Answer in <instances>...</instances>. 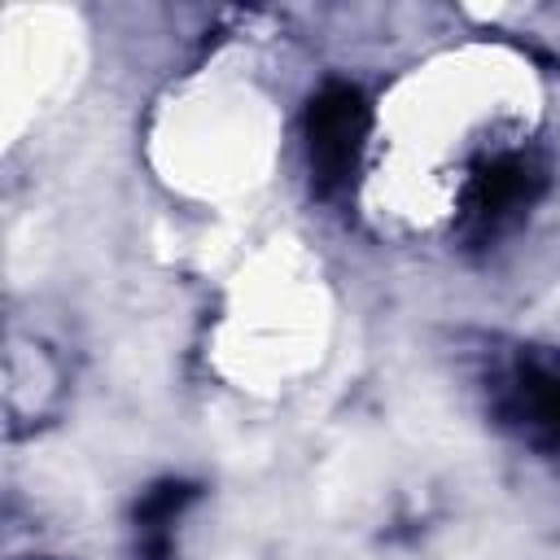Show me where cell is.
<instances>
[{"label":"cell","instance_id":"7a4b0ae2","mask_svg":"<svg viewBox=\"0 0 560 560\" xmlns=\"http://www.w3.org/2000/svg\"><path fill=\"white\" fill-rule=\"evenodd\" d=\"M328 324L332 306L315 262L293 241H276L232 280L210 354L236 389L280 394L319 368Z\"/></svg>","mask_w":560,"mask_h":560},{"label":"cell","instance_id":"6da1fadb","mask_svg":"<svg viewBox=\"0 0 560 560\" xmlns=\"http://www.w3.org/2000/svg\"><path fill=\"white\" fill-rule=\"evenodd\" d=\"M538 122V83L503 48H459L433 57L381 96L363 201L398 232H424L451 219L481 171L529 140Z\"/></svg>","mask_w":560,"mask_h":560},{"label":"cell","instance_id":"3957f363","mask_svg":"<svg viewBox=\"0 0 560 560\" xmlns=\"http://www.w3.org/2000/svg\"><path fill=\"white\" fill-rule=\"evenodd\" d=\"M284 140L276 101L254 79H197L158 114V175L192 201H232L267 184Z\"/></svg>","mask_w":560,"mask_h":560}]
</instances>
